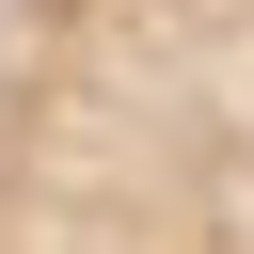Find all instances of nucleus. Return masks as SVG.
I'll use <instances>...</instances> for the list:
<instances>
[{"label": "nucleus", "instance_id": "1", "mask_svg": "<svg viewBox=\"0 0 254 254\" xmlns=\"http://www.w3.org/2000/svg\"><path fill=\"white\" fill-rule=\"evenodd\" d=\"M0 254H254V0H0Z\"/></svg>", "mask_w": 254, "mask_h": 254}]
</instances>
